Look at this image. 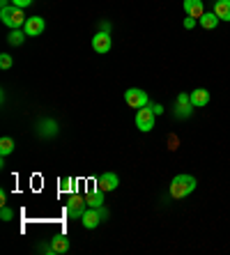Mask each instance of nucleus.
Returning <instances> with one entry per match:
<instances>
[{
  "instance_id": "obj_1",
  "label": "nucleus",
  "mask_w": 230,
  "mask_h": 255,
  "mask_svg": "<svg viewBox=\"0 0 230 255\" xmlns=\"http://www.w3.org/2000/svg\"><path fill=\"white\" fill-rule=\"evenodd\" d=\"M196 186H198V182H196L194 175H175L171 182V196L175 200H182V198L194 193Z\"/></svg>"
},
{
  "instance_id": "obj_5",
  "label": "nucleus",
  "mask_w": 230,
  "mask_h": 255,
  "mask_svg": "<svg viewBox=\"0 0 230 255\" xmlns=\"http://www.w3.org/2000/svg\"><path fill=\"white\" fill-rule=\"evenodd\" d=\"M154 111L150 106H145V108H141V111H136V127L143 131V133H148V131H152L154 129Z\"/></svg>"
},
{
  "instance_id": "obj_10",
  "label": "nucleus",
  "mask_w": 230,
  "mask_h": 255,
  "mask_svg": "<svg viewBox=\"0 0 230 255\" xmlns=\"http://www.w3.org/2000/svg\"><path fill=\"white\" fill-rule=\"evenodd\" d=\"M111 46H113V42H111V35H108V32H104V30H101V32H97L95 37H92V48H95L97 53H108V51H111Z\"/></svg>"
},
{
  "instance_id": "obj_14",
  "label": "nucleus",
  "mask_w": 230,
  "mask_h": 255,
  "mask_svg": "<svg viewBox=\"0 0 230 255\" xmlns=\"http://www.w3.org/2000/svg\"><path fill=\"white\" fill-rule=\"evenodd\" d=\"M189 97H191V104H194L196 108H203L210 104V92H207L205 88H196Z\"/></svg>"
},
{
  "instance_id": "obj_25",
  "label": "nucleus",
  "mask_w": 230,
  "mask_h": 255,
  "mask_svg": "<svg viewBox=\"0 0 230 255\" xmlns=\"http://www.w3.org/2000/svg\"><path fill=\"white\" fill-rule=\"evenodd\" d=\"M150 108L154 111V115H161V113H164V106H161V104H150Z\"/></svg>"
},
{
  "instance_id": "obj_23",
  "label": "nucleus",
  "mask_w": 230,
  "mask_h": 255,
  "mask_svg": "<svg viewBox=\"0 0 230 255\" xmlns=\"http://www.w3.org/2000/svg\"><path fill=\"white\" fill-rule=\"evenodd\" d=\"M32 2H35V0H12V5L21 7V9H23V7H28V5H32Z\"/></svg>"
},
{
  "instance_id": "obj_8",
  "label": "nucleus",
  "mask_w": 230,
  "mask_h": 255,
  "mask_svg": "<svg viewBox=\"0 0 230 255\" xmlns=\"http://www.w3.org/2000/svg\"><path fill=\"white\" fill-rule=\"evenodd\" d=\"M120 184V179L115 172H104V175H99L97 177V189H101L104 193H108V191H115Z\"/></svg>"
},
{
  "instance_id": "obj_21",
  "label": "nucleus",
  "mask_w": 230,
  "mask_h": 255,
  "mask_svg": "<svg viewBox=\"0 0 230 255\" xmlns=\"http://www.w3.org/2000/svg\"><path fill=\"white\" fill-rule=\"evenodd\" d=\"M9 67H12V55L2 53L0 55V69H9Z\"/></svg>"
},
{
  "instance_id": "obj_3",
  "label": "nucleus",
  "mask_w": 230,
  "mask_h": 255,
  "mask_svg": "<svg viewBox=\"0 0 230 255\" xmlns=\"http://www.w3.org/2000/svg\"><path fill=\"white\" fill-rule=\"evenodd\" d=\"M106 216H108V209H104V207H88L85 212H83V216H81V223H83V228H85V230H95V228L99 226Z\"/></svg>"
},
{
  "instance_id": "obj_7",
  "label": "nucleus",
  "mask_w": 230,
  "mask_h": 255,
  "mask_svg": "<svg viewBox=\"0 0 230 255\" xmlns=\"http://www.w3.org/2000/svg\"><path fill=\"white\" fill-rule=\"evenodd\" d=\"M194 104H191V97L189 95H180L175 99V115L177 118H182V120H187V118H191V113H194Z\"/></svg>"
},
{
  "instance_id": "obj_6",
  "label": "nucleus",
  "mask_w": 230,
  "mask_h": 255,
  "mask_svg": "<svg viewBox=\"0 0 230 255\" xmlns=\"http://www.w3.org/2000/svg\"><path fill=\"white\" fill-rule=\"evenodd\" d=\"M85 209H88V200H85L83 196L71 193L69 202H67V214H69V219H81Z\"/></svg>"
},
{
  "instance_id": "obj_17",
  "label": "nucleus",
  "mask_w": 230,
  "mask_h": 255,
  "mask_svg": "<svg viewBox=\"0 0 230 255\" xmlns=\"http://www.w3.org/2000/svg\"><path fill=\"white\" fill-rule=\"evenodd\" d=\"M219 21H221V18H219L214 12H205L201 18H198V23H201L205 30H214V28H217Z\"/></svg>"
},
{
  "instance_id": "obj_11",
  "label": "nucleus",
  "mask_w": 230,
  "mask_h": 255,
  "mask_svg": "<svg viewBox=\"0 0 230 255\" xmlns=\"http://www.w3.org/2000/svg\"><path fill=\"white\" fill-rule=\"evenodd\" d=\"M37 133H39V138H53L58 133V122L51 118L41 120L39 125H37Z\"/></svg>"
},
{
  "instance_id": "obj_19",
  "label": "nucleus",
  "mask_w": 230,
  "mask_h": 255,
  "mask_svg": "<svg viewBox=\"0 0 230 255\" xmlns=\"http://www.w3.org/2000/svg\"><path fill=\"white\" fill-rule=\"evenodd\" d=\"M25 32H21V30H12V32H9V37H7V42L12 44V46H21V44L25 42Z\"/></svg>"
},
{
  "instance_id": "obj_22",
  "label": "nucleus",
  "mask_w": 230,
  "mask_h": 255,
  "mask_svg": "<svg viewBox=\"0 0 230 255\" xmlns=\"http://www.w3.org/2000/svg\"><path fill=\"white\" fill-rule=\"evenodd\" d=\"M12 216H14V212L7 205H2V212H0V219L2 221H12Z\"/></svg>"
},
{
  "instance_id": "obj_16",
  "label": "nucleus",
  "mask_w": 230,
  "mask_h": 255,
  "mask_svg": "<svg viewBox=\"0 0 230 255\" xmlns=\"http://www.w3.org/2000/svg\"><path fill=\"white\" fill-rule=\"evenodd\" d=\"M88 207H104V191L101 189H95V191H88Z\"/></svg>"
},
{
  "instance_id": "obj_2",
  "label": "nucleus",
  "mask_w": 230,
  "mask_h": 255,
  "mask_svg": "<svg viewBox=\"0 0 230 255\" xmlns=\"http://www.w3.org/2000/svg\"><path fill=\"white\" fill-rule=\"evenodd\" d=\"M0 18H2V23H5L7 28H12V30L23 28L25 21H28V16L23 14V9H21V7H16V5L0 7Z\"/></svg>"
},
{
  "instance_id": "obj_26",
  "label": "nucleus",
  "mask_w": 230,
  "mask_h": 255,
  "mask_svg": "<svg viewBox=\"0 0 230 255\" xmlns=\"http://www.w3.org/2000/svg\"><path fill=\"white\" fill-rule=\"evenodd\" d=\"M214 2H217V0H214Z\"/></svg>"
},
{
  "instance_id": "obj_20",
  "label": "nucleus",
  "mask_w": 230,
  "mask_h": 255,
  "mask_svg": "<svg viewBox=\"0 0 230 255\" xmlns=\"http://www.w3.org/2000/svg\"><path fill=\"white\" fill-rule=\"evenodd\" d=\"M71 191H74V179L60 177V193H71Z\"/></svg>"
},
{
  "instance_id": "obj_15",
  "label": "nucleus",
  "mask_w": 230,
  "mask_h": 255,
  "mask_svg": "<svg viewBox=\"0 0 230 255\" xmlns=\"http://www.w3.org/2000/svg\"><path fill=\"white\" fill-rule=\"evenodd\" d=\"M214 14L221 21H230V0H217L214 2Z\"/></svg>"
},
{
  "instance_id": "obj_4",
  "label": "nucleus",
  "mask_w": 230,
  "mask_h": 255,
  "mask_svg": "<svg viewBox=\"0 0 230 255\" xmlns=\"http://www.w3.org/2000/svg\"><path fill=\"white\" fill-rule=\"evenodd\" d=\"M124 101H127V106L129 108H136V111H141V108L150 106V97L145 90L141 88H129L124 92Z\"/></svg>"
},
{
  "instance_id": "obj_18",
  "label": "nucleus",
  "mask_w": 230,
  "mask_h": 255,
  "mask_svg": "<svg viewBox=\"0 0 230 255\" xmlns=\"http://www.w3.org/2000/svg\"><path fill=\"white\" fill-rule=\"evenodd\" d=\"M14 147H16V142H14V138H9V136L2 138V140H0V154H2V159L12 154Z\"/></svg>"
},
{
  "instance_id": "obj_9",
  "label": "nucleus",
  "mask_w": 230,
  "mask_h": 255,
  "mask_svg": "<svg viewBox=\"0 0 230 255\" xmlns=\"http://www.w3.org/2000/svg\"><path fill=\"white\" fill-rule=\"evenodd\" d=\"M44 28H46V23H44L41 16H28V21H25V25H23V32L28 37H37L44 32Z\"/></svg>"
},
{
  "instance_id": "obj_12",
  "label": "nucleus",
  "mask_w": 230,
  "mask_h": 255,
  "mask_svg": "<svg viewBox=\"0 0 230 255\" xmlns=\"http://www.w3.org/2000/svg\"><path fill=\"white\" fill-rule=\"evenodd\" d=\"M182 7H184V14H187V16L201 18L203 14H205V5H203V0H184Z\"/></svg>"
},
{
  "instance_id": "obj_24",
  "label": "nucleus",
  "mask_w": 230,
  "mask_h": 255,
  "mask_svg": "<svg viewBox=\"0 0 230 255\" xmlns=\"http://www.w3.org/2000/svg\"><path fill=\"white\" fill-rule=\"evenodd\" d=\"M184 28H187V30L196 28V18L194 16H187V18H184Z\"/></svg>"
},
{
  "instance_id": "obj_13",
  "label": "nucleus",
  "mask_w": 230,
  "mask_h": 255,
  "mask_svg": "<svg viewBox=\"0 0 230 255\" xmlns=\"http://www.w3.org/2000/svg\"><path fill=\"white\" fill-rule=\"evenodd\" d=\"M51 253L53 255H62L69 251V237L67 235H55V237H51Z\"/></svg>"
}]
</instances>
